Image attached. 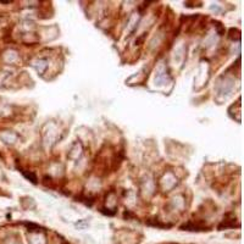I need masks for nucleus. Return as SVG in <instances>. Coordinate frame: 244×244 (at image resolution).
Segmentation results:
<instances>
[{
	"mask_svg": "<svg viewBox=\"0 0 244 244\" xmlns=\"http://www.w3.org/2000/svg\"><path fill=\"white\" fill-rule=\"evenodd\" d=\"M23 176L26 178H28L32 183H37V176L33 172H26V171H23Z\"/></svg>",
	"mask_w": 244,
	"mask_h": 244,
	"instance_id": "obj_2",
	"label": "nucleus"
},
{
	"mask_svg": "<svg viewBox=\"0 0 244 244\" xmlns=\"http://www.w3.org/2000/svg\"><path fill=\"white\" fill-rule=\"evenodd\" d=\"M182 230H187V231H207L206 227H201V226H198V225H193V223H187V225H183L181 227Z\"/></svg>",
	"mask_w": 244,
	"mask_h": 244,
	"instance_id": "obj_1",
	"label": "nucleus"
}]
</instances>
